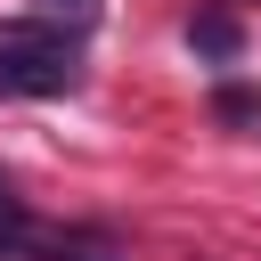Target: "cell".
Wrapping results in <instances>:
<instances>
[{
    "mask_svg": "<svg viewBox=\"0 0 261 261\" xmlns=\"http://www.w3.org/2000/svg\"><path fill=\"white\" fill-rule=\"evenodd\" d=\"M33 57H73V33L41 16H0V65H33Z\"/></svg>",
    "mask_w": 261,
    "mask_h": 261,
    "instance_id": "obj_1",
    "label": "cell"
},
{
    "mask_svg": "<svg viewBox=\"0 0 261 261\" xmlns=\"http://www.w3.org/2000/svg\"><path fill=\"white\" fill-rule=\"evenodd\" d=\"M82 82V65L73 57H33V65H0V98H57V90H73Z\"/></svg>",
    "mask_w": 261,
    "mask_h": 261,
    "instance_id": "obj_2",
    "label": "cell"
},
{
    "mask_svg": "<svg viewBox=\"0 0 261 261\" xmlns=\"http://www.w3.org/2000/svg\"><path fill=\"white\" fill-rule=\"evenodd\" d=\"M188 41H196L204 57H220V65H228V57L245 49V24H237L228 8H204V16H188Z\"/></svg>",
    "mask_w": 261,
    "mask_h": 261,
    "instance_id": "obj_3",
    "label": "cell"
},
{
    "mask_svg": "<svg viewBox=\"0 0 261 261\" xmlns=\"http://www.w3.org/2000/svg\"><path fill=\"white\" fill-rule=\"evenodd\" d=\"M220 114H228V122H253V114H261V106H253V98H245V90H220Z\"/></svg>",
    "mask_w": 261,
    "mask_h": 261,
    "instance_id": "obj_4",
    "label": "cell"
},
{
    "mask_svg": "<svg viewBox=\"0 0 261 261\" xmlns=\"http://www.w3.org/2000/svg\"><path fill=\"white\" fill-rule=\"evenodd\" d=\"M41 8H49V16H73V24H90V16H98V0H41Z\"/></svg>",
    "mask_w": 261,
    "mask_h": 261,
    "instance_id": "obj_5",
    "label": "cell"
},
{
    "mask_svg": "<svg viewBox=\"0 0 261 261\" xmlns=\"http://www.w3.org/2000/svg\"><path fill=\"white\" fill-rule=\"evenodd\" d=\"M0 228H8V237L24 228V212H16V196H8V179H0Z\"/></svg>",
    "mask_w": 261,
    "mask_h": 261,
    "instance_id": "obj_6",
    "label": "cell"
}]
</instances>
